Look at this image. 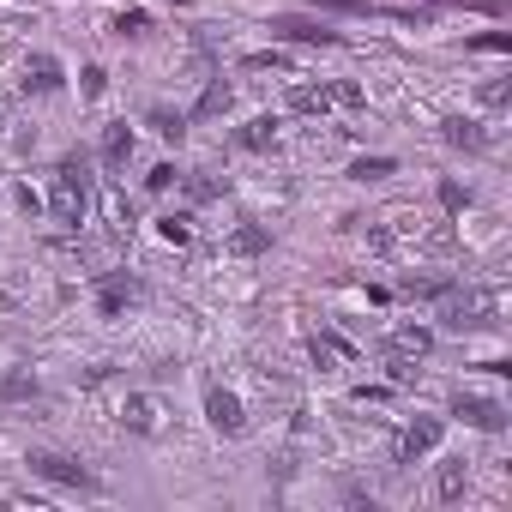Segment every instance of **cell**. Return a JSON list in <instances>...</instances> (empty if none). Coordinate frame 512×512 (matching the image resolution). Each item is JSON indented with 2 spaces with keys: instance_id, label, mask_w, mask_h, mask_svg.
I'll return each instance as SVG.
<instances>
[{
  "instance_id": "obj_1",
  "label": "cell",
  "mask_w": 512,
  "mask_h": 512,
  "mask_svg": "<svg viewBox=\"0 0 512 512\" xmlns=\"http://www.w3.org/2000/svg\"><path fill=\"white\" fill-rule=\"evenodd\" d=\"M43 211L61 223V229H79L91 217V157L85 151H67L55 163V193L43 199Z\"/></svg>"
},
{
  "instance_id": "obj_2",
  "label": "cell",
  "mask_w": 512,
  "mask_h": 512,
  "mask_svg": "<svg viewBox=\"0 0 512 512\" xmlns=\"http://www.w3.org/2000/svg\"><path fill=\"white\" fill-rule=\"evenodd\" d=\"M434 302H440V308H434V320H440L446 332H476V326H488V320H494V308H500V296H494V290H482V284H446Z\"/></svg>"
},
{
  "instance_id": "obj_3",
  "label": "cell",
  "mask_w": 512,
  "mask_h": 512,
  "mask_svg": "<svg viewBox=\"0 0 512 512\" xmlns=\"http://www.w3.org/2000/svg\"><path fill=\"white\" fill-rule=\"evenodd\" d=\"M25 464H31V476H43V482H55V488L103 494V476H97V470H85L73 452H49V446H37V452H25Z\"/></svg>"
},
{
  "instance_id": "obj_4",
  "label": "cell",
  "mask_w": 512,
  "mask_h": 512,
  "mask_svg": "<svg viewBox=\"0 0 512 512\" xmlns=\"http://www.w3.org/2000/svg\"><path fill=\"white\" fill-rule=\"evenodd\" d=\"M440 440H446V416H410V422L398 428V440H392V464H416V458H428Z\"/></svg>"
},
{
  "instance_id": "obj_5",
  "label": "cell",
  "mask_w": 512,
  "mask_h": 512,
  "mask_svg": "<svg viewBox=\"0 0 512 512\" xmlns=\"http://www.w3.org/2000/svg\"><path fill=\"white\" fill-rule=\"evenodd\" d=\"M266 31H272L278 43H314V49H338V43H344L326 19H308V13H272Z\"/></svg>"
},
{
  "instance_id": "obj_6",
  "label": "cell",
  "mask_w": 512,
  "mask_h": 512,
  "mask_svg": "<svg viewBox=\"0 0 512 512\" xmlns=\"http://www.w3.org/2000/svg\"><path fill=\"white\" fill-rule=\"evenodd\" d=\"M205 422H211L217 440H241L247 434V410H241V398L229 386H205Z\"/></svg>"
},
{
  "instance_id": "obj_7",
  "label": "cell",
  "mask_w": 512,
  "mask_h": 512,
  "mask_svg": "<svg viewBox=\"0 0 512 512\" xmlns=\"http://www.w3.org/2000/svg\"><path fill=\"white\" fill-rule=\"evenodd\" d=\"M139 296H145L139 272H103V278H97V314H103V320H121Z\"/></svg>"
},
{
  "instance_id": "obj_8",
  "label": "cell",
  "mask_w": 512,
  "mask_h": 512,
  "mask_svg": "<svg viewBox=\"0 0 512 512\" xmlns=\"http://www.w3.org/2000/svg\"><path fill=\"white\" fill-rule=\"evenodd\" d=\"M452 416L464 422V428H482V434H506V404H494V398H476V392H452Z\"/></svg>"
},
{
  "instance_id": "obj_9",
  "label": "cell",
  "mask_w": 512,
  "mask_h": 512,
  "mask_svg": "<svg viewBox=\"0 0 512 512\" xmlns=\"http://www.w3.org/2000/svg\"><path fill=\"white\" fill-rule=\"evenodd\" d=\"M61 85H67V67H61V55L37 49V55L25 61V79H19V91H25V97H55Z\"/></svg>"
},
{
  "instance_id": "obj_10",
  "label": "cell",
  "mask_w": 512,
  "mask_h": 512,
  "mask_svg": "<svg viewBox=\"0 0 512 512\" xmlns=\"http://www.w3.org/2000/svg\"><path fill=\"white\" fill-rule=\"evenodd\" d=\"M440 145H452V151H464V157H482V151H488V127H482L476 115H446V121H440Z\"/></svg>"
},
{
  "instance_id": "obj_11",
  "label": "cell",
  "mask_w": 512,
  "mask_h": 512,
  "mask_svg": "<svg viewBox=\"0 0 512 512\" xmlns=\"http://www.w3.org/2000/svg\"><path fill=\"white\" fill-rule=\"evenodd\" d=\"M133 145H139V139H133V127H127V121H109V127H103V145H97L103 169H109V175H121V169L133 163Z\"/></svg>"
},
{
  "instance_id": "obj_12",
  "label": "cell",
  "mask_w": 512,
  "mask_h": 512,
  "mask_svg": "<svg viewBox=\"0 0 512 512\" xmlns=\"http://www.w3.org/2000/svg\"><path fill=\"white\" fill-rule=\"evenodd\" d=\"M37 398H43V380L31 368H7V374H0V410H25Z\"/></svg>"
},
{
  "instance_id": "obj_13",
  "label": "cell",
  "mask_w": 512,
  "mask_h": 512,
  "mask_svg": "<svg viewBox=\"0 0 512 512\" xmlns=\"http://www.w3.org/2000/svg\"><path fill=\"white\" fill-rule=\"evenodd\" d=\"M229 103H235V85L229 79H205V91H199L187 121H217V115H229Z\"/></svg>"
},
{
  "instance_id": "obj_14",
  "label": "cell",
  "mask_w": 512,
  "mask_h": 512,
  "mask_svg": "<svg viewBox=\"0 0 512 512\" xmlns=\"http://www.w3.org/2000/svg\"><path fill=\"white\" fill-rule=\"evenodd\" d=\"M464 488H470V464H464V458H446V464L434 470V500L452 506V500H464Z\"/></svg>"
},
{
  "instance_id": "obj_15",
  "label": "cell",
  "mask_w": 512,
  "mask_h": 512,
  "mask_svg": "<svg viewBox=\"0 0 512 512\" xmlns=\"http://www.w3.org/2000/svg\"><path fill=\"white\" fill-rule=\"evenodd\" d=\"M229 253H235V260H260V253H272V229L266 223H235Z\"/></svg>"
},
{
  "instance_id": "obj_16",
  "label": "cell",
  "mask_w": 512,
  "mask_h": 512,
  "mask_svg": "<svg viewBox=\"0 0 512 512\" xmlns=\"http://www.w3.org/2000/svg\"><path fill=\"white\" fill-rule=\"evenodd\" d=\"M278 145V115H253L247 127H235V151H272Z\"/></svg>"
},
{
  "instance_id": "obj_17",
  "label": "cell",
  "mask_w": 512,
  "mask_h": 512,
  "mask_svg": "<svg viewBox=\"0 0 512 512\" xmlns=\"http://www.w3.org/2000/svg\"><path fill=\"white\" fill-rule=\"evenodd\" d=\"M145 127H151L163 145H181V139H187V115H181V109H163V103L145 109Z\"/></svg>"
},
{
  "instance_id": "obj_18",
  "label": "cell",
  "mask_w": 512,
  "mask_h": 512,
  "mask_svg": "<svg viewBox=\"0 0 512 512\" xmlns=\"http://www.w3.org/2000/svg\"><path fill=\"white\" fill-rule=\"evenodd\" d=\"M332 109V85H290V115H326Z\"/></svg>"
},
{
  "instance_id": "obj_19",
  "label": "cell",
  "mask_w": 512,
  "mask_h": 512,
  "mask_svg": "<svg viewBox=\"0 0 512 512\" xmlns=\"http://www.w3.org/2000/svg\"><path fill=\"white\" fill-rule=\"evenodd\" d=\"M386 350H398V356H416V362H422V356L434 350V332H428V326H398V332L386 338Z\"/></svg>"
},
{
  "instance_id": "obj_20",
  "label": "cell",
  "mask_w": 512,
  "mask_h": 512,
  "mask_svg": "<svg viewBox=\"0 0 512 512\" xmlns=\"http://www.w3.org/2000/svg\"><path fill=\"white\" fill-rule=\"evenodd\" d=\"M121 428L127 434H157V404L151 398H127L121 404Z\"/></svg>"
},
{
  "instance_id": "obj_21",
  "label": "cell",
  "mask_w": 512,
  "mask_h": 512,
  "mask_svg": "<svg viewBox=\"0 0 512 512\" xmlns=\"http://www.w3.org/2000/svg\"><path fill=\"white\" fill-rule=\"evenodd\" d=\"M434 199H440V211H446V217H464L470 187H464V181H452V175H440V181H434Z\"/></svg>"
},
{
  "instance_id": "obj_22",
  "label": "cell",
  "mask_w": 512,
  "mask_h": 512,
  "mask_svg": "<svg viewBox=\"0 0 512 512\" xmlns=\"http://www.w3.org/2000/svg\"><path fill=\"white\" fill-rule=\"evenodd\" d=\"M344 175L350 181H386V175H398V157H356Z\"/></svg>"
},
{
  "instance_id": "obj_23",
  "label": "cell",
  "mask_w": 512,
  "mask_h": 512,
  "mask_svg": "<svg viewBox=\"0 0 512 512\" xmlns=\"http://www.w3.org/2000/svg\"><path fill=\"white\" fill-rule=\"evenodd\" d=\"M332 109H350V115H362V109H368V91H362L356 79H332Z\"/></svg>"
},
{
  "instance_id": "obj_24",
  "label": "cell",
  "mask_w": 512,
  "mask_h": 512,
  "mask_svg": "<svg viewBox=\"0 0 512 512\" xmlns=\"http://www.w3.org/2000/svg\"><path fill=\"white\" fill-rule=\"evenodd\" d=\"M157 235H163L169 247H187V241H193V217H187V211H169V217H157Z\"/></svg>"
},
{
  "instance_id": "obj_25",
  "label": "cell",
  "mask_w": 512,
  "mask_h": 512,
  "mask_svg": "<svg viewBox=\"0 0 512 512\" xmlns=\"http://www.w3.org/2000/svg\"><path fill=\"white\" fill-rule=\"evenodd\" d=\"M109 31H115L121 43H127V37H145V31H151V13H145V7H127V13H115Z\"/></svg>"
},
{
  "instance_id": "obj_26",
  "label": "cell",
  "mask_w": 512,
  "mask_h": 512,
  "mask_svg": "<svg viewBox=\"0 0 512 512\" xmlns=\"http://www.w3.org/2000/svg\"><path fill=\"white\" fill-rule=\"evenodd\" d=\"M241 67H247V73H284V67H290V55H284V49L272 43V49H253V55H247Z\"/></svg>"
},
{
  "instance_id": "obj_27",
  "label": "cell",
  "mask_w": 512,
  "mask_h": 512,
  "mask_svg": "<svg viewBox=\"0 0 512 512\" xmlns=\"http://www.w3.org/2000/svg\"><path fill=\"white\" fill-rule=\"evenodd\" d=\"M464 49H482V55H512V31H476V37H464Z\"/></svg>"
},
{
  "instance_id": "obj_28",
  "label": "cell",
  "mask_w": 512,
  "mask_h": 512,
  "mask_svg": "<svg viewBox=\"0 0 512 512\" xmlns=\"http://www.w3.org/2000/svg\"><path fill=\"white\" fill-rule=\"evenodd\" d=\"M175 181H181V169H175V163H157V169L145 175V193H169Z\"/></svg>"
},
{
  "instance_id": "obj_29",
  "label": "cell",
  "mask_w": 512,
  "mask_h": 512,
  "mask_svg": "<svg viewBox=\"0 0 512 512\" xmlns=\"http://www.w3.org/2000/svg\"><path fill=\"white\" fill-rule=\"evenodd\" d=\"M79 91H85V97H103V91H109V73H103V67L91 61V67L79 73Z\"/></svg>"
},
{
  "instance_id": "obj_30",
  "label": "cell",
  "mask_w": 512,
  "mask_h": 512,
  "mask_svg": "<svg viewBox=\"0 0 512 512\" xmlns=\"http://www.w3.org/2000/svg\"><path fill=\"white\" fill-rule=\"evenodd\" d=\"M181 181H187V193H193V199H199V205H205V199H217V193H223V181H211V175H181Z\"/></svg>"
},
{
  "instance_id": "obj_31",
  "label": "cell",
  "mask_w": 512,
  "mask_h": 512,
  "mask_svg": "<svg viewBox=\"0 0 512 512\" xmlns=\"http://www.w3.org/2000/svg\"><path fill=\"white\" fill-rule=\"evenodd\" d=\"M320 13H374V0H308Z\"/></svg>"
},
{
  "instance_id": "obj_32",
  "label": "cell",
  "mask_w": 512,
  "mask_h": 512,
  "mask_svg": "<svg viewBox=\"0 0 512 512\" xmlns=\"http://www.w3.org/2000/svg\"><path fill=\"white\" fill-rule=\"evenodd\" d=\"M506 97H512L506 79H488V85H482V109H506Z\"/></svg>"
},
{
  "instance_id": "obj_33",
  "label": "cell",
  "mask_w": 512,
  "mask_h": 512,
  "mask_svg": "<svg viewBox=\"0 0 512 512\" xmlns=\"http://www.w3.org/2000/svg\"><path fill=\"white\" fill-rule=\"evenodd\" d=\"M398 386H356V404H386Z\"/></svg>"
},
{
  "instance_id": "obj_34",
  "label": "cell",
  "mask_w": 512,
  "mask_h": 512,
  "mask_svg": "<svg viewBox=\"0 0 512 512\" xmlns=\"http://www.w3.org/2000/svg\"><path fill=\"white\" fill-rule=\"evenodd\" d=\"M428 7H464V0H428Z\"/></svg>"
}]
</instances>
